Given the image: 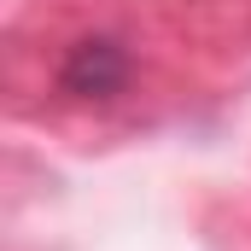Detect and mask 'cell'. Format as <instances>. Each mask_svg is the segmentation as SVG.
Returning <instances> with one entry per match:
<instances>
[{"instance_id": "6da1fadb", "label": "cell", "mask_w": 251, "mask_h": 251, "mask_svg": "<svg viewBox=\"0 0 251 251\" xmlns=\"http://www.w3.org/2000/svg\"><path fill=\"white\" fill-rule=\"evenodd\" d=\"M59 88L76 100H111L128 88V53L111 35H82L59 64Z\"/></svg>"}]
</instances>
